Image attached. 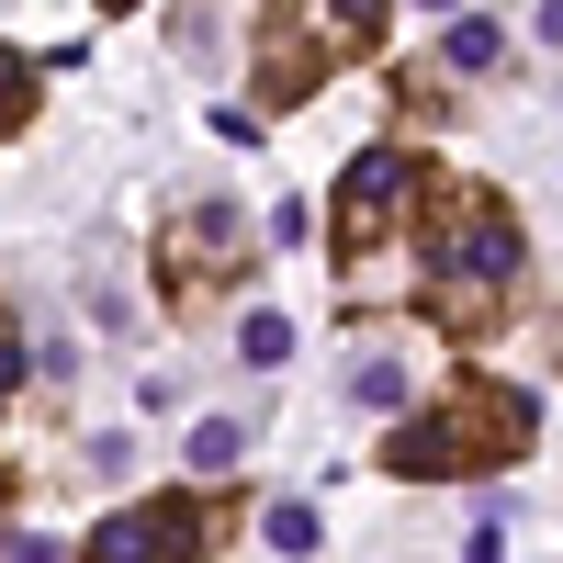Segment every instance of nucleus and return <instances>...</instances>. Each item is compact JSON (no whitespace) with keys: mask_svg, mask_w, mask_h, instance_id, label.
Wrapping results in <instances>:
<instances>
[{"mask_svg":"<svg viewBox=\"0 0 563 563\" xmlns=\"http://www.w3.org/2000/svg\"><path fill=\"white\" fill-rule=\"evenodd\" d=\"M417 12H462V0H417Z\"/></svg>","mask_w":563,"mask_h":563,"instance_id":"nucleus-16","label":"nucleus"},{"mask_svg":"<svg viewBox=\"0 0 563 563\" xmlns=\"http://www.w3.org/2000/svg\"><path fill=\"white\" fill-rule=\"evenodd\" d=\"M238 451H249V417H192V451L180 462H192V474H225Z\"/></svg>","mask_w":563,"mask_h":563,"instance_id":"nucleus-9","label":"nucleus"},{"mask_svg":"<svg viewBox=\"0 0 563 563\" xmlns=\"http://www.w3.org/2000/svg\"><path fill=\"white\" fill-rule=\"evenodd\" d=\"M316 79H327V45H316L294 12H271V23H260V102H271V113H294Z\"/></svg>","mask_w":563,"mask_h":563,"instance_id":"nucleus-5","label":"nucleus"},{"mask_svg":"<svg viewBox=\"0 0 563 563\" xmlns=\"http://www.w3.org/2000/svg\"><path fill=\"white\" fill-rule=\"evenodd\" d=\"M451 429H462V451H474V462H530V440H541V395H519L507 372H462Z\"/></svg>","mask_w":563,"mask_h":563,"instance_id":"nucleus-4","label":"nucleus"},{"mask_svg":"<svg viewBox=\"0 0 563 563\" xmlns=\"http://www.w3.org/2000/svg\"><path fill=\"white\" fill-rule=\"evenodd\" d=\"M440 57H451V68H474V79H485V68L507 57V34H496L485 12H451V45H440Z\"/></svg>","mask_w":563,"mask_h":563,"instance_id":"nucleus-10","label":"nucleus"},{"mask_svg":"<svg viewBox=\"0 0 563 563\" xmlns=\"http://www.w3.org/2000/svg\"><path fill=\"white\" fill-rule=\"evenodd\" d=\"M462 563H507V530H496V519H485V530H474V541H462Z\"/></svg>","mask_w":563,"mask_h":563,"instance_id":"nucleus-14","label":"nucleus"},{"mask_svg":"<svg viewBox=\"0 0 563 563\" xmlns=\"http://www.w3.org/2000/svg\"><path fill=\"white\" fill-rule=\"evenodd\" d=\"M169 552H203V485H169L147 507H113L90 530V563H169Z\"/></svg>","mask_w":563,"mask_h":563,"instance_id":"nucleus-3","label":"nucleus"},{"mask_svg":"<svg viewBox=\"0 0 563 563\" xmlns=\"http://www.w3.org/2000/svg\"><path fill=\"white\" fill-rule=\"evenodd\" d=\"M12 563H68V552L45 541V530H23V541H12Z\"/></svg>","mask_w":563,"mask_h":563,"instance_id":"nucleus-15","label":"nucleus"},{"mask_svg":"<svg viewBox=\"0 0 563 563\" xmlns=\"http://www.w3.org/2000/svg\"><path fill=\"white\" fill-rule=\"evenodd\" d=\"M417 192H429V180H417V158L361 147V158H350V180H339V260H350V271H372V249H384L395 225L417 214Z\"/></svg>","mask_w":563,"mask_h":563,"instance_id":"nucleus-2","label":"nucleus"},{"mask_svg":"<svg viewBox=\"0 0 563 563\" xmlns=\"http://www.w3.org/2000/svg\"><path fill=\"white\" fill-rule=\"evenodd\" d=\"M260 541H271V563H316V507H305V496L260 507Z\"/></svg>","mask_w":563,"mask_h":563,"instance_id":"nucleus-8","label":"nucleus"},{"mask_svg":"<svg viewBox=\"0 0 563 563\" xmlns=\"http://www.w3.org/2000/svg\"><path fill=\"white\" fill-rule=\"evenodd\" d=\"M102 12H135V0H102Z\"/></svg>","mask_w":563,"mask_h":563,"instance_id":"nucleus-17","label":"nucleus"},{"mask_svg":"<svg viewBox=\"0 0 563 563\" xmlns=\"http://www.w3.org/2000/svg\"><path fill=\"white\" fill-rule=\"evenodd\" d=\"M429 271L451 294H507V282L530 271V238H519V214H507V192H485V180H429Z\"/></svg>","mask_w":563,"mask_h":563,"instance_id":"nucleus-1","label":"nucleus"},{"mask_svg":"<svg viewBox=\"0 0 563 563\" xmlns=\"http://www.w3.org/2000/svg\"><path fill=\"white\" fill-rule=\"evenodd\" d=\"M350 406L395 417V406H406V372H395V361H361V372H350Z\"/></svg>","mask_w":563,"mask_h":563,"instance_id":"nucleus-11","label":"nucleus"},{"mask_svg":"<svg viewBox=\"0 0 563 563\" xmlns=\"http://www.w3.org/2000/svg\"><path fill=\"white\" fill-rule=\"evenodd\" d=\"M327 23H339V45H384V0H327Z\"/></svg>","mask_w":563,"mask_h":563,"instance_id":"nucleus-13","label":"nucleus"},{"mask_svg":"<svg viewBox=\"0 0 563 563\" xmlns=\"http://www.w3.org/2000/svg\"><path fill=\"white\" fill-rule=\"evenodd\" d=\"M238 361H249V372H282V361H294V316H282V305H249V316H238Z\"/></svg>","mask_w":563,"mask_h":563,"instance_id":"nucleus-7","label":"nucleus"},{"mask_svg":"<svg viewBox=\"0 0 563 563\" xmlns=\"http://www.w3.org/2000/svg\"><path fill=\"white\" fill-rule=\"evenodd\" d=\"M384 474H406V485H440V474H474V451H462V429H451V406H440V417H406V429L384 440Z\"/></svg>","mask_w":563,"mask_h":563,"instance_id":"nucleus-6","label":"nucleus"},{"mask_svg":"<svg viewBox=\"0 0 563 563\" xmlns=\"http://www.w3.org/2000/svg\"><path fill=\"white\" fill-rule=\"evenodd\" d=\"M23 113H34V68H23V57H12V45H0V135H12V124H23Z\"/></svg>","mask_w":563,"mask_h":563,"instance_id":"nucleus-12","label":"nucleus"}]
</instances>
